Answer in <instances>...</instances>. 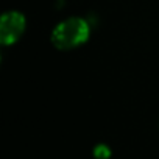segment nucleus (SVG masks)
Here are the masks:
<instances>
[{
    "instance_id": "1",
    "label": "nucleus",
    "mask_w": 159,
    "mask_h": 159,
    "mask_svg": "<svg viewBox=\"0 0 159 159\" xmlns=\"http://www.w3.org/2000/svg\"><path fill=\"white\" fill-rule=\"evenodd\" d=\"M89 34L91 28L84 19L69 17L55 27L52 33V42L59 50H70L84 44L89 39Z\"/></svg>"
},
{
    "instance_id": "3",
    "label": "nucleus",
    "mask_w": 159,
    "mask_h": 159,
    "mask_svg": "<svg viewBox=\"0 0 159 159\" xmlns=\"http://www.w3.org/2000/svg\"><path fill=\"white\" fill-rule=\"evenodd\" d=\"M94 157L95 159H109L111 157V148L105 143H98L94 148Z\"/></svg>"
},
{
    "instance_id": "2",
    "label": "nucleus",
    "mask_w": 159,
    "mask_h": 159,
    "mask_svg": "<svg viewBox=\"0 0 159 159\" xmlns=\"http://www.w3.org/2000/svg\"><path fill=\"white\" fill-rule=\"evenodd\" d=\"M27 20L19 11H8L0 19V41L3 45H11L19 41L25 31Z\"/></svg>"
}]
</instances>
